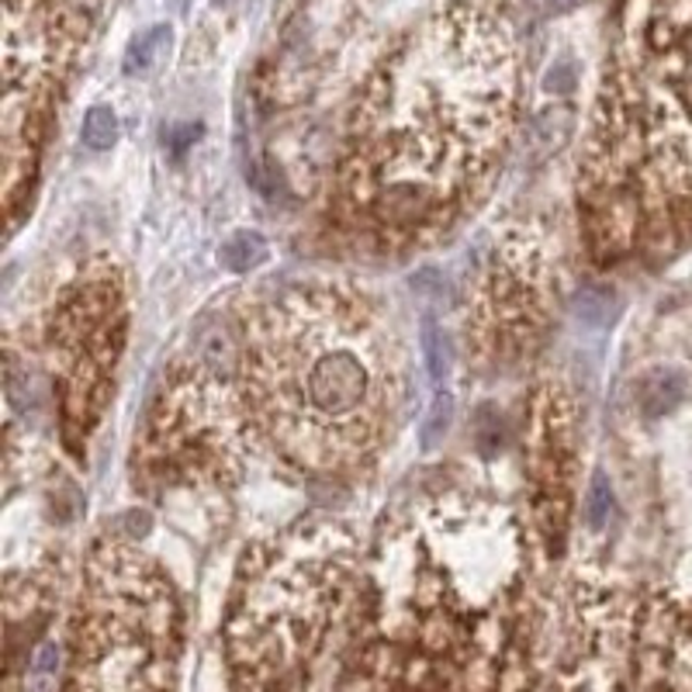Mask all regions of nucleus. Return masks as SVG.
<instances>
[{
  "mask_svg": "<svg viewBox=\"0 0 692 692\" xmlns=\"http://www.w3.org/2000/svg\"><path fill=\"white\" fill-rule=\"evenodd\" d=\"M523 540L509 509L464 492L381 530L347 651L353 692H513Z\"/></svg>",
  "mask_w": 692,
  "mask_h": 692,
  "instance_id": "1",
  "label": "nucleus"
},
{
  "mask_svg": "<svg viewBox=\"0 0 692 692\" xmlns=\"http://www.w3.org/2000/svg\"><path fill=\"white\" fill-rule=\"evenodd\" d=\"M513 46L454 4L374 80L350 136L340 194L353 229L405 250L440 239L489 191L513 133Z\"/></svg>",
  "mask_w": 692,
  "mask_h": 692,
  "instance_id": "2",
  "label": "nucleus"
},
{
  "mask_svg": "<svg viewBox=\"0 0 692 692\" xmlns=\"http://www.w3.org/2000/svg\"><path fill=\"white\" fill-rule=\"evenodd\" d=\"M250 433L298 475L343 481L381 457L402 413L405 361L374 298L350 285L285 291L242 326Z\"/></svg>",
  "mask_w": 692,
  "mask_h": 692,
  "instance_id": "3",
  "label": "nucleus"
},
{
  "mask_svg": "<svg viewBox=\"0 0 692 692\" xmlns=\"http://www.w3.org/2000/svg\"><path fill=\"white\" fill-rule=\"evenodd\" d=\"M357 540L298 523L247 554L226 620L229 692H326L357 616Z\"/></svg>",
  "mask_w": 692,
  "mask_h": 692,
  "instance_id": "4",
  "label": "nucleus"
},
{
  "mask_svg": "<svg viewBox=\"0 0 692 692\" xmlns=\"http://www.w3.org/2000/svg\"><path fill=\"white\" fill-rule=\"evenodd\" d=\"M184 616L153 561L108 540L90 554L52 692H177Z\"/></svg>",
  "mask_w": 692,
  "mask_h": 692,
  "instance_id": "5",
  "label": "nucleus"
},
{
  "mask_svg": "<svg viewBox=\"0 0 692 692\" xmlns=\"http://www.w3.org/2000/svg\"><path fill=\"white\" fill-rule=\"evenodd\" d=\"M250 440L239 395V347L218 343L177 364L136 437V485L201 489L239 471Z\"/></svg>",
  "mask_w": 692,
  "mask_h": 692,
  "instance_id": "6",
  "label": "nucleus"
},
{
  "mask_svg": "<svg viewBox=\"0 0 692 692\" xmlns=\"http://www.w3.org/2000/svg\"><path fill=\"white\" fill-rule=\"evenodd\" d=\"M125 347V291L104 256L90 260L55 294L46 323V357L60 402L63 437L73 451L98 426Z\"/></svg>",
  "mask_w": 692,
  "mask_h": 692,
  "instance_id": "7",
  "label": "nucleus"
},
{
  "mask_svg": "<svg viewBox=\"0 0 692 692\" xmlns=\"http://www.w3.org/2000/svg\"><path fill=\"white\" fill-rule=\"evenodd\" d=\"M551 267L540 239L533 232L513 229L502 236L489 264L481 267L475 288H467V357L478 364L506 367L540 343L548 329V294H551Z\"/></svg>",
  "mask_w": 692,
  "mask_h": 692,
  "instance_id": "8",
  "label": "nucleus"
},
{
  "mask_svg": "<svg viewBox=\"0 0 692 692\" xmlns=\"http://www.w3.org/2000/svg\"><path fill=\"white\" fill-rule=\"evenodd\" d=\"M527 461L533 530L544 551L554 557L565 544L575 495V416L568 391L554 381L537 391Z\"/></svg>",
  "mask_w": 692,
  "mask_h": 692,
  "instance_id": "9",
  "label": "nucleus"
},
{
  "mask_svg": "<svg viewBox=\"0 0 692 692\" xmlns=\"http://www.w3.org/2000/svg\"><path fill=\"white\" fill-rule=\"evenodd\" d=\"M685 395V378L682 370L676 367H654L647 370L641 378V388H638V405L641 413L647 419H662L668 416L671 408H676Z\"/></svg>",
  "mask_w": 692,
  "mask_h": 692,
  "instance_id": "10",
  "label": "nucleus"
},
{
  "mask_svg": "<svg viewBox=\"0 0 692 692\" xmlns=\"http://www.w3.org/2000/svg\"><path fill=\"white\" fill-rule=\"evenodd\" d=\"M419 347H423L429 381L440 388L446 381V374L454 370V343H451V336L443 332V326L437 323V315H429V312L419 323Z\"/></svg>",
  "mask_w": 692,
  "mask_h": 692,
  "instance_id": "11",
  "label": "nucleus"
},
{
  "mask_svg": "<svg viewBox=\"0 0 692 692\" xmlns=\"http://www.w3.org/2000/svg\"><path fill=\"white\" fill-rule=\"evenodd\" d=\"M218 256H222V267H226V270L247 274V270L260 267L267 260V239L260 232H253V229H239V232H232L226 242H222Z\"/></svg>",
  "mask_w": 692,
  "mask_h": 692,
  "instance_id": "12",
  "label": "nucleus"
},
{
  "mask_svg": "<svg viewBox=\"0 0 692 692\" xmlns=\"http://www.w3.org/2000/svg\"><path fill=\"white\" fill-rule=\"evenodd\" d=\"M171 49V25H153L146 28L139 39L128 46V55H125V73L128 77H136V73H149L160 60L163 52Z\"/></svg>",
  "mask_w": 692,
  "mask_h": 692,
  "instance_id": "13",
  "label": "nucleus"
},
{
  "mask_svg": "<svg viewBox=\"0 0 692 692\" xmlns=\"http://www.w3.org/2000/svg\"><path fill=\"white\" fill-rule=\"evenodd\" d=\"M80 139L87 149H93V153H104V149L118 142V115L108 104H93L84 115Z\"/></svg>",
  "mask_w": 692,
  "mask_h": 692,
  "instance_id": "14",
  "label": "nucleus"
},
{
  "mask_svg": "<svg viewBox=\"0 0 692 692\" xmlns=\"http://www.w3.org/2000/svg\"><path fill=\"white\" fill-rule=\"evenodd\" d=\"M451 416H454V395L446 388H437L433 405H429V413L419 426V446L423 451H437L443 443L446 429H451Z\"/></svg>",
  "mask_w": 692,
  "mask_h": 692,
  "instance_id": "15",
  "label": "nucleus"
},
{
  "mask_svg": "<svg viewBox=\"0 0 692 692\" xmlns=\"http://www.w3.org/2000/svg\"><path fill=\"white\" fill-rule=\"evenodd\" d=\"M471 429H475V443H478L481 454H495L502 446V440H506V423H502V413L489 402L475 408Z\"/></svg>",
  "mask_w": 692,
  "mask_h": 692,
  "instance_id": "16",
  "label": "nucleus"
},
{
  "mask_svg": "<svg viewBox=\"0 0 692 692\" xmlns=\"http://www.w3.org/2000/svg\"><path fill=\"white\" fill-rule=\"evenodd\" d=\"M613 513V489H609V478L606 475H595L589 485V495H586V527L592 533H600Z\"/></svg>",
  "mask_w": 692,
  "mask_h": 692,
  "instance_id": "17",
  "label": "nucleus"
},
{
  "mask_svg": "<svg viewBox=\"0 0 692 692\" xmlns=\"http://www.w3.org/2000/svg\"><path fill=\"white\" fill-rule=\"evenodd\" d=\"M578 319L589 326H606L613 319V294L606 288H586L578 294Z\"/></svg>",
  "mask_w": 692,
  "mask_h": 692,
  "instance_id": "18",
  "label": "nucleus"
},
{
  "mask_svg": "<svg viewBox=\"0 0 692 692\" xmlns=\"http://www.w3.org/2000/svg\"><path fill=\"white\" fill-rule=\"evenodd\" d=\"M575 84H578V70H575L571 60L554 63V66L548 70V77H544V87H548L551 93H571Z\"/></svg>",
  "mask_w": 692,
  "mask_h": 692,
  "instance_id": "19",
  "label": "nucleus"
}]
</instances>
